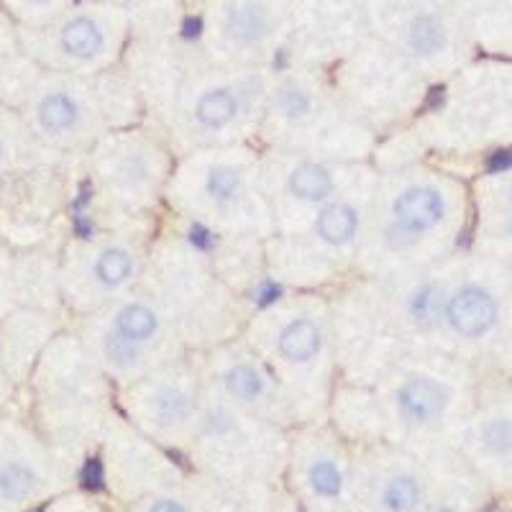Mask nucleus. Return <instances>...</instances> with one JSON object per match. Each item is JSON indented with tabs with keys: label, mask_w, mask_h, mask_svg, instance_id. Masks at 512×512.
<instances>
[{
	"label": "nucleus",
	"mask_w": 512,
	"mask_h": 512,
	"mask_svg": "<svg viewBox=\"0 0 512 512\" xmlns=\"http://www.w3.org/2000/svg\"><path fill=\"white\" fill-rule=\"evenodd\" d=\"M446 315L461 336L474 338L495 326L497 305L489 292L479 290V287H464L448 300Z\"/></svg>",
	"instance_id": "f257e3e1"
},
{
	"label": "nucleus",
	"mask_w": 512,
	"mask_h": 512,
	"mask_svg": "<svg viewBox=\"0 0 512 512\" xmlns=\"http://www.w3.org/2000/svg\"><path fill=\"white\" fill-rule=\"evenodd\" d=\"M397 400H400V410L405 418L413 423H431V420L441 418L446 410L448 392L433 379H410L402 384Z\"/></svg>",
	"instance_id": "f03ea898"
},
{
	"label": "nucleus",
	"mask_w": 512,
	"mask_h": 512,
	"mask_svg": "<svg viewBox=\"0 0 512 512\" xmlns=\"http://www.w3.org/2000/svg\"><path fill=\"white\" fill-rule=\"evenodd\" d=\"M395 216L405 231H428L443 218V200L431 187H413L395 203Z\"/></svg>",
	"instance_id": "7ed1b4c3"
},
{
	"label": "nucleus",
	"mask_w": 512,
	"mask_h": 512,
	"mask_svg": "<svg viewBox=\"0 0 512 512\" xmlns=\"http://www.w3.org/2000/svg\"><path fill=\"white\" fill-rule=\"evenodd\" d=\"M39 477L26 461H3L0 464V502L18 505L31 500L36 492Z\"/></svg>",
	"instance_id": "20e7f679"
},
{
	"label": "nucleus",
	"mask_w": 512,
	"mask_h": 512,
	"mask_svg": "<svg viewBox=\"0 0 512 512\" xmlns=\"http://www.w3.org/2000/svg\"><path fill=\"white\" fill-rule=\"evenodd\" d=\"M280 349L287 359L308 361L318 354L320 333L310 320H295L292 326L285 328L280 338Z\"/></svg>",
	"instance_id": "39448f33"
},
{
	"label": "nucleus",
	"mask_w": 512,
	"mask_h": 512,
	"mask_svg": "<svg viewBox=\"0 0 512 512\" xmlns=\"http://www.w3.org/2000/svg\"><path fill=\"white\" fill-rule=\"evenodd\" d=\"M62 47L75 57H93L103 47V34L88 18H75L72 24L64 26Z\"/></svg>",
	"instance_id": "423d86ee"
},
{
	"label": "nucleus",
	"mask_w": 512,
	"mask_h": 512,
	"mask_svg": "<svg viewBox=\"0 0 512 512\" xmlns=\"http://www.w3.org/2000/svg\"><path fill=\"white\" fill-rule=\"evenodd\" d=\"M290 187L297 198L303 200H323L333 190L331 175L318 164H303L297 167L290 177Z\"/></svg>",
	"instance_id": "0eeeda50"
},
{
	"label": "nucleus",
	"mask_w": 512,
	"mask_h": 512,
	"mask_svg": "<svg viewBox=\"0 0 512 512\" xmlns=\"http://www.w3.org/2000/svg\"><path fill=\"white\" fill-rule=\"evenodd\" d=\"M318 233L328 244H346L356 233V213L346 205L326 208L318 218Z\"/></svg>",
	"instance_id": "6e6552de"
},
{
	"label": "nucleus",
	"mask_w": 512,
	"mask_h": 512,
	"mask_svg": "<svg viewBox=\"0 0 512 512\" xmlns=\"http://www.w3.org/2000/svg\"><path fill=\"white\" fill-rule=\"evenodd\" d=\"M39 118H41V126L47 128V131L59 134V131H67V128L75 123L77 105L72 103V98H67L64 93H52L41 100Z\"/></svg>",
	"instance_id": "1a4fd4ad"
},
{
	"label": "nucleus",
	"mask_w": 512,
	"mask_h": 512,
	"mask_svg": "<svg viewBox=\"0 0 512 512\" xmlns=\"http://www.w3.org/2000/svg\"><path fill=\"white\" fill-rule=\"evenodd\" d=\"M236 116V100L228 90H213V93H205L198 103V121L203 126H223L231 118Z\"/></svg>",
	"instance_id": "9d476101"
},
{
	"label": "nucleus",
	"mask_w": 512,
	"mask_h": 512,
	"mask_svg": "<svg viewBox=\"0 0 512 512\" xmlns=\"http://www.w3.org/2000/svg\"><path fill=\"white\" fill-rule=\"evenodd\" d=\"M118 333L128 341H144V338L152 336L157 331V318L149 308L144 305H128L118 315Z\"/></svg>",
	"instance_id": "9b49d317"
},
{
	"label": "nucleus",
	"mask_w": 512,
	"mask_h": 512,
	"mask_svg": "<svg viewBox=\"0 0 512 512\" xmlns=\"http://www.w3.org/2000/svg\"><path fill=\"white\" fill-rule=\"evenodd\" d=\"M228 31L239 41H254L267 31V16L262 8H239L228 16Z\"/></svg>",
	"instance_id": "f8f14e48"
},
{
	"label": "nucleus",
	"mask_w": 512,
	"mask_h": 512,
	"mask_svg": "<svg viewBox=\"0 0 512 512\" xmlns=\"http://www.w3.org/2000/svg\"><path fill=\"white\" fill-rule=\"evenodd\" d=\"M443 26L433 16L415 18L410 26V47L418 54H433L443 47Z\"/></svg>",
	"instance_id": "ddd939ff"
},
{
	"label": "nucleus",
	"mask_w": 512,
	"mask_h": 512,
	"mask_svg": "<svg viewBox=\"0 0 512 512\" xmlns=\"http://www.w3.org/2000/svg\"><path fill=\"white\" fill-rule=\"evenodd\" d=\"M226 387L233 397L239 400H254V397L262 395L264 384L262 377L254 372L251 367H233L226 374Z\"/></svg>",
	"instance_id": "4468645a"
},
{
	"label": "nucleus",
	"mask_w": 512,
	"mask_h": 512,
	"mask_svg": "<svg viewBox=\"0 0 512 512\" xmlns=\"http://www.w3.org/2000/svg\"><path fill=\"white\" fill-rule=\"evenodd\" d=\"M128 274H131V259L126 251L108 249L98 259V277L105 285H121Z\"/></svg>",
	"instance_id": "2eb2a0df"
},
{
	"label": "nucleus",
	"mask_w": 512,
	"mask_h": 512,
	"mask_svg": "<svg viewBox=\"0 0 512 512\" xmlns=\"http://www.w3.org/2000/svg\"><path fill=\"white\" fill-rule=\"evenodd\" d=\"M384 502L390 510L405 512L418 502V484L410 477H397L384 489Z\"/></svg>",
	"instance_id": "dca6fc26"
},
{
	"label": "nucleus",
	"mask_w": 512,
	"mask_h": 512,
	"mask_svg": "<svg viewBox=\"0 0 512 512\" xmlns=\"http://www.w3.org/2000/svg\"><path fill=\"white\" fill-rule=\"evenodd\" d=\"M310 482H313L315 492L326 497H336L341 492V474L331 461H318L310 469Z\"/></svg>",
	"instance_id": "f3484780"
},
{
	"label": "nucleus",
	"mask_w": 512,
	"mask_h": 512,
	"mask_svg": "<svg viewBox=\"0 0 512 512\" xmlns=\"http://www.w3.org/2000/svg\"><path fill=\"white\" fill-rule=\"evenodd\" d=\"M413 313L420 323H433L436 318H441V292H438V287L428 285L413 297Z\"/></svg>",
	"instance_id": "a211bd4d"
},
{
	"label": "nucleus",
	"mask_w": 512,
	"mask_h": 512,
	"mask_svg": "<svg viewBox=\"0 0 512 512\" xmlns=\"http://www.w3.org/2000/svg\"><path fill=\"white\" fill-rule=\"evenodd\" d=\"M239 185V175H236V169L231 167L213 169L208 177V192L218 200H231L233 195H236V190H239Z\"/></svg>",
	"instance_id": "6ab92c4d"
},
{
	"label": "nucleus",
	"mask_w": 512,
	"mask_h": 512,
	"mask_svg": "<svg viewBox=\"0 0 512 512\" xmlns=\"http://www.w3.org/2000/svg\"><path fill=\"white\" fill-rule=\"evenodd\" d=\"M190 413V405H187L185 395L175 390H167L157 397V415L164 423H180Z\"/></svg>",
	"instance_id": "aec40b11"
},
{
	"label": "nucleus",
	"mask_w": 512,
	"mask_h": 512,
	"mask_svg": "<svg viewBox=\"0 0 512 512\" xmlns=\"http://www.w3.org/2000/svg\"><path fill=\"white\" fill-rule=\"evenodd\" d=\"M484 446L495 454H507L512 451V423L510 420H492L484 428Z\"/></svg>",
	"instance_id": "412c9836"
},
{
	"label": "nucleus",
	"mask_w": 512,
	"mask_h": 512,
	"mask_svg": "<svg viewBox=\"0 0 512 512\" xmlns=\"http://www.w3.org/2000/svg\"><path fill=\"white\" fill-rule=\"evenodd\" d=\"M280 105L287 116H303V113L308 111L310 103L308 98H305V93H300V90H285L280 98Z\"/></svg>",
	"instance_id": "4be33fe9"
},
{
	"label": "nucleus",
	"mask_w": 512,
	"mask_h": 512,
	"mask_svg": "<svg viewBox=\"0 0 512 512\" xmlns=\"http://www.w3.org/2000/svg\"><path fill=\"white\" fill-rule=\"evenodd\" d=\"M131 344H134V341L123 338L121 333H118V336H111V341H108V354H111V359L126 364V361L134 359V349H131Z\"/></svg>",
	"instance_id": "5701e85b"
},
{
	"label": "nucleus",
	"mask_w": 512,
	"mask_h": 512,
	"mask_svg": "<svg viewBox=\"0 0 512 512\" xmlns=\"http://www.w3.org/2000/svg\"><path fill=\"white\" fill-rule=\"evenodd\" d=\"M82 482L88 489H103V464L98 459H90L82 472Z\"/></svg>",
	"instance_id": "b1692460"
},
{
	"label": "nucleus",
	"mask_w": 512,
	"mask_h": 512,
	"mask_svg": "<svg viewBox=\"0 0 512 512\" xmlns=\"http://www.w3.org/2000/svg\"><path fill=\"white\" fill-rule=\"evenodd\" d=\"M487 167L492 169V172H502V169H510L512 167V152L510 149H502V152H495L492 157H489Z\"/></svg>",
	"instance_id": "393cba45"
},
{
	"label": "nucleus",
	"mask_w": 512,
	"mask_h": 512,
	"mask_svg": "<svg viewBox=\"0 0 512 512\" xmlns=\"http://www.w3.org/2000/svg\"><path fill=\"white\" fill-rule=\"evenodd\" d=\"M280 292L282 290L274 285V282H264V285L259 287V292H256V300H259V305H269L280 297Z\"/></svg>",
	"instance_id": "a878e982"
},
{
	"label": "nucleus",
	"mask_w": 512,
	"mask_h": 512,
	"mask_svg": "<svg viewBox=\"0 0 512 512\" xmlns=\"http://www.w3.org/2000/svg\"><path fill=\"white\" fill-rule=\"evenodd\" d=\"M190 241H192V244H195V246H200V249H208V246L213 244V239H210V233L205 231L203 226H195V228H192V231H190Z\"/></svg>",
	"instance_id": "bb28decb"
},
{
	"label": "nucleus",
	"mask_w": 512,
	"mask_h": 512,
	"mask_svg": "<svg viewBox=\"0 0 512 512\" xmlns=\"http://www.w3.org/2000/svg\"><path fill=\"white\" fill-rule=\"evenodd\" d=\"M152 512H185V507L177 505V502H172V500H162L154 505Z\"/></svg>",
	"instance_id": "cd10ccee"
},
{
	"label": "nucleus",
	"mask_w": 512,
	"mask_h": 512,
	"mask_svg": "<svg viewBox=\"0 0 512 512\" xmlns=\"http://www.w3.org/2000/svg\"><path fill=\"white\" fill-rule=\"evenodd\" d=\"M198 34H200L198 18H187V21H185V36H187V39H195Z\"/></svg>",
	"instance_id": "c85d7f7f"
},
{
	"label": "nucleus",
	"mask_w": 512,
	"mask_h": 512,
	"mask_svg": "<svg viewBox=\"0 0 512 512\" xmlns=\"http://www.w3.org/2000/svg\"><path fill=\"white\" fill-rule=\"evenodd\" d=\"M3 149H6V146H3V139H0V157H3Z\"/></svg>",
	"instance_id": "c756f323"
},
{
	"label": "nucleus",
	"mask_w": 512,
	"mask_h": 512,
	"mask_svg": "<svg viewBox=\"0 0 512 512\" xmlns=\"http://www.w3.org/2000/svg\"><path fill=\"white\" fill-rule=\"evenodd\" d=\"M39 3H44V0H39Z\"/></svg>",
	"instance_id": "7c9ffc66"
}]
</instances>
